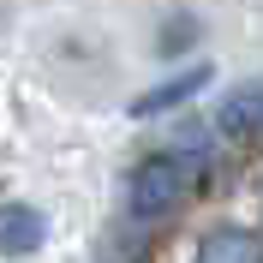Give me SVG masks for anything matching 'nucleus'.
Returning <instances> with one entry per match:
<instances>
[{"label":"nucleus","mask_w":263,"mask_h":263,"mask_svg":"<svg viewBox=\"0 0 263 263\" xmlns=\"http://www.w3.org/2000/svg\"><path fill=\"white\" fill-rule=\"evenodd\" d=\"M197 180V156L192 149H156L132 167L126 180V215L132 221H162L167 210H180L185 192Z\"/></svg>","instance_id":"nucleus-1"},{"label":"nucleus","mask_w":263,"mask_h":263,"mask_svg":"<svg viewBox=\"0 0 263 263\" xmlns=\"http://www.w3.org/2000/svg\"><path fill=\"white\" fill-rule=\"evenodd\" d=\"M48 239V215L36 203H0V257H30Z\"/></svg>","instance_id":"nucleus-2"},{"label":"nucleus","mask_w":263,"mask_h":263,"mask_svg":"<svg viewBox=\"0 0 263 263\" xmlns=\"http://www.w3.org/2000/svg\"><path fill=\"white\" fill-rule=\"evenodd\" d=\"M192 263H263V233L251 228H215Z\"/></svg>","instance_id":"nucleus-3"},{"label":"nucleus","mask_w":263,"mask_h":263,"mask_svg":"<svg viewBox=\"0 0 263 263\" xmlns=\"http://www.w3.org/2000/svg\"><path fill=\"white\" fill-rule=\"evenodd\" d=\"M215 126L233 132V138H251L263 132V84H246V90H233L221 108H215Z\"/></svg>","instance_id":"nucleus-4"},{"label":"nucleus","mask_w":263,"mask_h":263,"mask_svg":"<svg viewBox=\"0 0 263 263\" xmlns=\"http://www.w3.org/2000/svg\"><path fill=\"white\" fill-rule=\"evenodd\" d=\"M197 84H210V66H192V72H180V78H167L162 90L138 96V102H132V114H162V108H174V102L197 96Z\"/></svg>","instance_id":"nucleus-5"}]
</instances>
